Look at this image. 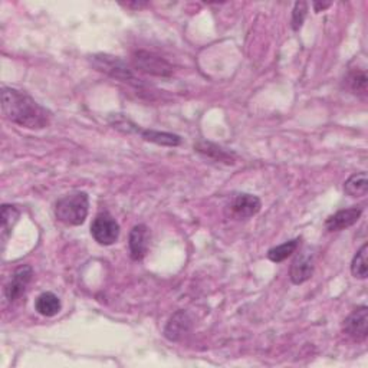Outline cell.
I'll use <instances>...</instances> for the list:
<instances>
[{
	"label": "cell",
	"instance_id": "obj_1",
	"mask_svg": "<svg viewBox=\"0 0 368 368\" xmlns=\"http://www.w3.org/2000/svg\"><path fill=\"white\" fill-rule=\"evenodd\" d=\"M2 112L13 124L29 130L46 129L52 118L51 112L26 92L8 86L2 89Z\"/></svg>",
	"mask_w": 368,
	"mask_h": 368
},
{
	"label": "cell",
	"instance_id": "obj_2",
	"mask_svg": "<svg viewBox=\"0 0 368 368\" xmlns=\"http://www.w3.org/2000/svg\"><path fill=\"white\" fill-rule=\"evenodd\" d=\"M89 211V197L85 192H74L60 197L55 206L56 219L67 226H79Z\"/></svg>",
	"mask_w": 368,
	"mask_h": 368
},
{
	"label": "cell",
	"instance_id": "obj_3",
	"mask_svg": "<svg viewBox=\"0 0 368 368\" xmlns=\"http://www.w3.org/2000/svg\"><path fill=\"white\" fill-rule=\"evenodd\" d=\"M91 63L97 71L104 72L105 75L114 79H118L121 82H127L136 86L140 85V79L136 78L130 67L118 56H112L108 53H97V55L91 56Z\"/></svg>",
	"mask_w": 368,
	"mask_h": 368
},
{
	"label": "cell",
	"instance_id": "obj_4",
	"mask_svg": "<svg viewBox=\"0 0 368 368\" xmlns=\"http://www.w3.org/2000/svg\"><path fill=\"white\" fill-rule=\"evenodd\" d=\"M133 65L136 70L152 75L169 78L173 75V67L164 58L148 52V51H137L133 55Z\"/></svg>",
	"mask_w": 368,
	"mask_h": 368
},
{
	"label": "cell",
	"instance_id": "obj_5",
	"mask_svg": "<svg viewBox=\"0 0 368 368\" xmlns=\"http://www.w3.org/2000/svg\"><path fill=\"white\" fill-rule=\"evenodd\" d=\"M91 235L103 247H111L119 237V225L108 211L98 213L92 221Z\"/></svg>",
	"mask_w": 368,
	"mask_h": 368
},
{
	"label": "cell",
	"instance_id": "obj_6",
	"mask_svg": "<svg viewBox=\"0 0 368 368\" xmlns=\"http://www.w3.org/2000/svg\"><path fill=\"white\" fill-rule=\"evenodd\" d=\"M315 268V254L311 248L302 249L294 259L289 270L291 281L295 285H301L306 281H310L314 275Z\"/></svg>",
	"mask_w": 368,
	"mask_h": 368
},
{
	"label": "cell",
	"instance_id": "obj_7",
	"mask_svg": "<svg viewBox=\"0 0 368 368\" xmlns=\"http://www.w3.org/2000/svg\"><path fill=\"white\" fill-rule=\"evenodd\" d=\"M344 332L357 343H362L368 336V308L365 305L354 310L343 324Z\"/></svg>",
	"mask_w": 368,
	"mask_h": 368
},
{
	"label": "cell",
	"instance_id": "obj_8",
	"mask_svg": "<svg viewBox=\"0 0 368 368\" xmlns=\"http://www.w3.org/2000/svg\"><path fill=\"white\" fill-rule=\"evenodd\" d=\"M34 278V268L30 265H22L19 266L13 275L8 285L5 287V295L11 302H15L19 299L25 292L29 284L32 282Z\"/></svg>",
	"mask_w": 368,
	"mask_h": 368
},
{
	"label": "cell",
	"instance_id": "obj_9",
	"mask_svg": "<svg viewBox=\"0 0 368 368\" xmlns=\"http://www.w3.org/2000/svg\"><path fill=\"white\" fill-rule=\"evenodd\" d=\"M262 207V202L255 195L242 193L235 196L230 203V210L237 219H249L259 213Z\"/></svg>",
	"mask_w": 368,
	"mask_h": 368
},
{
	"label": "cell",
	"instance_id": "obj_10",
	"mask_svg": "<svg viewBox=\"0 0 368 368\" xmlns=\"http://www.w3.org/2000/svg\"><path fill=\"white\" fill-rule=\"evenodd\" d=\"M150 244V230L145 225H136L129 237V247H130V256L133 261L138 262L143 261L148 252Z\"/></svg>",
	"mask_w": 368,
	"mask_h": 368
},
{
	"label": "cell",
	"instance_id": "obj_11",
	"mask_svg": "<svg viewBox=\"0 0 368 368\" xmlns=\"http://www.w3.org/2000/svg\"><path fill=\"white\" fill-rule=\"evenodd\" d=\"M361 214H362L361 207H350L336 211L325 221V229L328 232H341L344 229H348L358 222Z\"/></svg>",
	"mask_w": 368,
	"mask_h": 368
},
{
	"label": "cell",
	"instance_id": "obj_12",
	"mask_svg": "<svg viewBox=\"0 0 368 368\" xmlns=\"http://www.w3.org/2000/svg\"><path fill=\"white\" fill-rule=\"evenodd\" d=\"M192 329V320L186 311H177L164 328V336L169 341H180Z\"/></svg>",
	"mask_w": 368,
	"mask_h": 368
},
{
	"label": "cell",
	"instance_id": "obj_13",
	"mask_svg": "<svg viewBox=\"0 0 368 368\" xmlns=\"http://www.w3.org/2000/svg\"><path fill=\"white\" fill-rule=\"evenodd\" d=\"M129 130L136 131L137 134H140L145 141L150 143H155L159 145H164V147H177L181 144V137L177 134H171V133H162V131H155V130H141L137 126L129 127Z\"/></svg>",
	"mask_w": 368,
	"mask_h": 368
},
{
	"label": "cell",
	"instance_id": "obj_14",
	"mask_svg": "<svg viewBox=\"0 0 368 368\" xmlns=\"http://www.w3.org/2000/svg\"><path fill=\"white\" fill-rule=\"evenodd\" d=\"M19 218H20V211L16 206H12V204L2 206V214H0V222H2V226H0V233H2L4 244L12 235L13 228L18 223Z\"/></svg>",
	"mask_w": 368,
	"mask_h": 368
},
{
	"label": "cell",
	"instance_id": "obj_15",
	"mask_svg": "<svg viewBox=\"0 0 368 368\" xmlns=\"http://www.w3.org/2000/svg\"><path fill=\"white\" fill-rule=\"evenodd\" d=\"M60 308H63L60 299L52 292H44L35 301V310L44 317H55Z\"/></svg>",
	"mask_w": 368,
	"mask_h": 368
},
{
	"label": "cell",
	"instance_id": "obj_16",
	"mask_svg": "<svg viewBox=\"0 0 368 368\" xmlns=\"http://www.w3.org/2000/svg\"><path fill=\"white\" fill-rule=\"evenodd\" d=\"M344 192L351 197H362L368 192V177L365 171L354 173L344 183Z\"/></svg>",
	"mask_w": 368,
	"mask_h": 368
},
{
	"label": "cell",
	"instance_id": "obj_17",
	"mask_svg": "<svg viewBox=\"0 0 368 368\" xmlns=\"http://www.w3.org/2000/svg\"><path fill=\"white\" fill-rule=\"evenodd\" d=\"M195 150L197 152H200L202 156H206L209 159H213L214 162H225L226 164H232L233 163V159L232 156L229 155V152H226L225 150H222L221 147L214 145V144H210V143H197L195 145Z\"/></svg>",
	"mask_w": 368,
	"mask_h": 368
},
{
	"label": "cell",
	"instance_id": "obj_18",
	"mask_svg": "<svg viewBox=\"0 0 368 368\" xmlns=\"http://www.w3.org/2000/svg\"><path fill=\"white\" fill-rule=\"evenodd\" d=\"M298 247H299V239H292L289 242L280 244V247H275V248L269 249L268 258H269V261H272L275 263H281L285 259H288L292 254H295Z\"/></svg>",
	"mask_w": 368,
	"mask_h": 368
},
{
	"label": "cell",
	"instance_id": "obj_19",
	"mask_svg": "<svg viewBox=\"0 0 368 368\" xmlns=\"http://www.w3.org/2000/svg\"><path fill=\"white\" fill-rule=\"evenodd\" d=\"M347 85L353 94L357 97L365 98L367 97V74L365 71H351L347 77Z\"/></svg>",
	"mask_w": 368,
	"mask_h": 368
},
{
	"label": "cell",
	"instance_id": "obj_20",
	"mask_svg": "<svg viewBox=\"0 0 368 368\" xmlns=\"http://www.w3.org/2000/svg\"><path fill=\"white\" fill-rule=\"evenodd\" d=\"M367 255H368V244L364 243L360 248V251L355 254L353 263H351V273L354 278L358 280H365L368 275V268H367Z\"/></svg>",
	"mask_w": 368,
	"mask_h": 368
},
{
	"label": "cell",
	"instance_id": "obj_21",
	"mask_svg": "<svg viewBox=\"0 0 368 368\" xmlns=\"http://www.w3.org/2000/svg\"><path fill=\"white\" fill-rule=\"evenodd\" d=\"M306 13H308V4L306 2H296L292 11V29L299 30L303 25V20L306 18Z\"/></svg>",
	"mask_w": 368,
	"mask_h": 368
},
{
	"label": "cell",
	"instance_id": "obj_22",
	"mask_svg": "<svg viewBox=\"0 0 368 368\" xmlns=\"http://www.w3.org/2000/svg\"><path fill=\"white\" fill-rule=\"evenodd\" d=\"M329 6H331V2H325V4L315 2V4H314V9H315V12H322V11L328 9Z\"/></svg>",
	"mask_w": 368,
	"mask_h": 368
},
{
	"label": "cell",
	"instance_id": "obj_23",
	"mask_svg": "<svg viewBox=\"0 0 368 368\" xmlns=\"http://www.w3.org/2000/svg\"><path fill=\"white\" fill-rule=\"evenodd\" d=\"M126 8H136V9H141V8H145L147 6V4L145 2H136V4H126L124 5Z\"/></svg>",
	"mask_w": 368,
	"mask_h": 368
}]
</instances>
